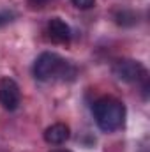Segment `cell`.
Returning <instances> with one entry per match:
<instances>
[{
  "label": "cell",
  "instance_id": "2",
  "mask_svg": "<svg viewBox=\"0 0 150 152\" xmlns=\"http://www.w3.org/2000/svg\"><path fill=\"white\" fill-rule=\"evenodd\" d=\"M34 76L41 81H48L51 78H62L66 80L67 76L74 78L76 69L74 66H71L67 60H64L60 55L53 53V51H44L41 53L36 62H34Z\"/></svg>",
  "mask_w": 150,
  "mask_h": 152
},
{
  "label": "cell",
  "instance_id": "8",
  "mask_svg": "<svg viewBox=\"0 0 150 152\" xmlns=\"http://www.w3.org/2000/svg\"><path fill=\"white\" fill-rule=\"evenodd\" d=\"M73 4H74V7L78 9H90V7H94L95 5V0H71Z\"/></svg>",
  "mask_w": 150,
  "mask_h": 152
},
{
  "label": "cell",
  "instance_id": "6",
  "mask_svg": "<svg viewBox=\"0 0 150 152\" xmlns=\"http://www.w3.org/2000/svg\"><path fill=\"white\" fill-rule=\"evenodd\" d=\"M69 136H71V129L67 124H62V122L53 124V126L46 127V131H44V140L50 145H62L69 140Z\"/></svg>",
  "mask_w": 150,
  "mask_h": 152
},
{
  "label": "cell",
  "instance_id": "10",
  "mask_svg": "<svg viewBox=\"0 0 150 152\" xmlns=\"http://www.w3.org/2000/svg\"><path fill=\"white\" fill-rule=\"evenodd\" d=\"M51 0H28V5L32 9H39V7H44L46 4H50Z\"/></svg>",
  "mask_w": 150,
  "mask_h": 152
},
{
  "label": "cell",
  "instance_id": "3",
  "mask_svg": "<svg viewBox=\"0 0 150 152\" xmlns=\"http://www.w3.org/2000/svg\"><path fill=\"white\" fill-rule=\"evenodd\" d=\"M113 75L117 76V80L120 81H125V83H143V87L147 88V69L141 62L138 60H131V58H122V60H117L111 67Z\"/></svg>",
  "mask_w": 150,
  "mask_h": 152
},
{
  "label": "cell",
  "instance_id": "1",
  "mask_svg": "<svg viewBox=\"0 0 150 152\" xmlns=\"http://www.w3.org/2000/svg\"><path fill=\"white\" fill-rule=\"evenodd\" d=\"M92 113H94L97 127L104 133L118 131L125 122V106L122 101L115 97L97 99L92 106Z\"/></svg>",
  "mask_w": 150,
  "mask_h": 152
},
{
  "label": "cell",
  "instance_id": "11",
  "mask_svg": "<svg viewBox=\"0 0 150 152\" xmlns=\"http://www.w3.org/2000/svg\"><path fill=\"white\" fill-rule=\"evenodd\" d=\"M53 152H71V151H67V149H57V151H53Z\"/></svg>",
  "mask_w": 150,
  "mask_h": 152
},
{
  "label": "cell",
  "instance_id": "7",
  "mask_svg": "<svg viewBox=\"0 0 150 152\" xmlns=\"http://www.w3.org/2000/svg\"><path fill=\"white\" fill-rule=\"evenodd\" d=\"M115 18H117V23L122 25V27H129V25L136 23V16L131 11H120V12H117Z\"/></svg>",
  "mask_w": 150,
  "mask_h": 152
},
{
  "label": "cell",
  "instance_id": "5",
  "mask_svg": "<svg viewBox=\"0 0 150 152\" xmlns=\"http://www.w3.org/2000/svg\"><path fill=\"white\" fill-rule=\"evenodd\" d=\"M48 37L57 44H67L71 41V27L62 20V18H51L46 27Z\"/></svg>",
  "mask_w": 150,
  "mask_h": 152
},
{
  "label": "cell",
  "instance_id": "4",
  "mask_svg": "<svg viewBox=\"0 0 150 152\" xmlns=\"http://www.w3.org/2000/svg\"><path fill=\"white\" fill-rule=\"evenodd\" d=\"M21 103V92H20V87L18 83L9 78V76H2L0 78V104L9 110V112H14Z\"/></svg>",
  "mask_w": 150,
  "mask_h": 152
},
{
  "label": "cell",
  "instance_id": "9",
  "mask_svg": "<svg viewBox=\"0 0 150 152\" xmlns=\"http://www.w3.org/2000/svg\"><path fill=\"white\" fill-rule=\"evenodd\" d=\"M12 18H14V12H12V11H0V27L11 23Z\"/></svg>",
  "mask_w": 150,
  "mask_h": 152
}]
</instances>
